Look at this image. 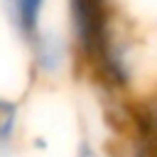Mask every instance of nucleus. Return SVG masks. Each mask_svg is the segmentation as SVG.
Returning a JSON list of instances; mask_svg holds the SVG:
<instances>
[{"label":"nucleus","instance_id":"f257e3e1","mask_svg":"<svg viewBox=\"0 0 157 157\" xmlns=\"http://www.w3.org/2000/svg\"><path fill=\"white\" fill-rule=\"evenodd\" d=\"M29 49H32V61L34 69L44 76H54L64 69L66 59H69V47L66 39L56 32V29H37L29 39H27Z\"/></svg>","mask_w":157,"mask_h":157},{"label":"nucleus","instance_id":"f03ea898","mask_svg":"<svg viewBox=\"0 0 157 157\" xmlns=\"http://www.w3.org/2000/svg\"><path fill=\"white\" fill-rule=\"evenodd\" d=\"M44 5H47V0H2V7H5L12 27L17 29V34H22V39H29L39 29Z\"/></svg>","mask_w":157,"mask_h":157},{"label":"nucleus","instance_id":"39448f33","mask_svg":"<svg viewBox=\"0 0 157 157\" xmlns=\"http://www.w3.org/2000/svg\"><path fill=\"white\" fill-rule=\"evenodd\" d=\"M135 157H150V155H147V152H140V155H135Z\"/></svg>","mask_w":157,"mask_h":157},{"label":"nucleus","instance_id":"7ed1b4c3","mask_svg":"<svg viewBox=\"0 0 157 157\" xmlns=\"http://www.w3.org/2000/svg\"><path fill=\"white\" fill-rule=\"evenodd\" d=\"M17 123H20V105L0 96V150H7L12 145Z\"/></svg>","mask_w":157,"mask_h":157},{"label":"nucleus","instance_id":"20e7f679","mask_svg":"<svg viewBox=\"0 0 157 157\" xmlns=\"http://www.w3.org/2000/svg\"><path fill=\"white\" fill-rule=\"evenodd\" d=\"M76 157H96V152H93V147L88 145V142H83L81 145V150H78V155Z\"/></svg>","mask_w":157,"mask_h":157}]
</instances>
